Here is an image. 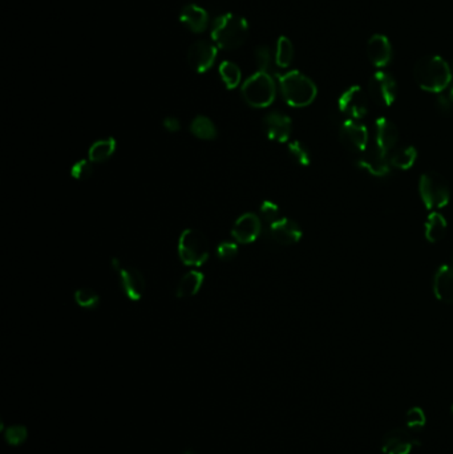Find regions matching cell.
Instances as JSON below:
<instances>
[{"label": "cell", "instance_id": "obj_1", "mask_svg": "<svg viewBox=\"0 0 453 454\" xmlns=\"http://www.w3.org/2000/svg\"><path fill=\"white\" fill-rule=\"evenodd\" d=\"M414 78L421 90L441 93L452 83V69L439 56H424L414 64Z\"/></svg>", "mask_w": 453, "mask_h": 454}, {"label": "cell", "instance_id": "obj_2", "mask_svg": "<svg viewBox=\"0 0 453 454\" xmlns=\"http://www.w3.org/2000/svg\"><path fill=\"white\" fill-rule=\"evenodd\" d=\"M249 24L245 17L235 13H223L213 24L211 39L217 48L232 51L239 48L247 39Z\"/></svg>", "mask_w": 453, "mask_h": 454}, {"label": "cell", "instance_id": "obj_3", "mask_svg": "<svg viewBox=\"0 0 453 454\" xmlns=\"http://www.w3.org/2000/svg\"><path fill=\"white\" fill-rule=\"evenodd\" d=\"M279 88L286 103L294 108H303L310 105L316 97V85L311 78L299 71H290L278 76Z\"/></svg>", "mask_w": 453, "mask_h": 454}, {"label": "cell", "instance_id": "obj_4", "mask_svg": "<svg viewBox=\"0 0 453 454\" xmlns=\"http://www.w3.org/2000/svg\"><path fill=\"white\" fill-rule=\"evenodd\" d=\"M246 104L253 108H267L272 104L277 93L275 81L266 72H257L247 78L241 88Z\"/></svg>", "mask_w": 453, "mask_h": 454}, {"label": "cell", "instance_id": "obj_5", "mask_svg": "<svg viewBox=\"0 0 453 454\" xmlns=\"http://www.w3.org/2000/svg\"><path fill=\"white\" fill-rule=\"evenodd\" d=\"M419 193L428 210H438L448 205L451 190L447 180L435 171L426 173L419 181Z\"/></svg>", "mask_w": 453, "mask_h": 454}, {"label": "cell", "instance_id": "obj_6", "mask_svg": "<svg viewBox=\"0 0 453 454\" xmlns=\"http://www.w3.org/2000/svg\"><path fill=\"white\" fill-rule=\"evenodd\" d=\"M179 255L186 266H202L209 258V243L205 235L195 229H186L179 241Z\"/></svg>", "mask_w": 453, "mask_h": 454}, {"label": "cell", "instance_id": "obj_7", "mask_svg": "<svg viewBox=\"0 0 453 454\" xmlns=\"http://www.w3.org/2000/svg\"><path fill=\"white\" fill-rule=\"evenodd\" d=\"M368 93L375 104L389 108L395 103L398 85L395 78L384 71L375 72L368 81Z\"/></svg>", "mask_w": 453, "mask_h": 454}, {"label": "cell", "instance_id": "obj_8", "mask_svg": "<svg viewBox=\"0 0 453 454\" xmlns=\"http://www.w3.org/2000/svg\"><path fill=\"white\" fill-rule=\"evenodd\" d=\"M417 436L408 428L392 429L383 437L382 451L384 454H410L421 445Z\"/></svg>", "mask_w": 453, "mask_h": 454}, {"label": "cell", "instance_id": "obj_9", "mask_svg": "<svg viewBox=\"0 0 453 454\" xmlns=\"http://www.w3.org/2000/svg\"><path fill=\"white\" fill-rule=\"evenodd\" d=\"M112 264H113V270L116 271L118 278H120V285H121L123 291L125 292V295L132 302H139L140 299L143 298L145 287H146L143 274L133 267H128V269L123 267L120 260L116 258L113 260Z\"/></svg>", "mask_w": 453, "mask_h": 454}, {"label": "cell", "instance_id": "obj_10", "mask_svg": "<svg viewBox=\"0 0 453 454\" xmlns=\"http://www.w3.org/2000/svg\"><path fill=\"white\" fill-rule=\"evenodd\" d=\"M339 139L351 152L363 153L368 146V129L356 120H346L339 129Z\"/></svg>", "mask_w": 453, "mask_h": 454}, {"label": "cell", "instance_id": "obj_11", "mask_svg": "<svg viewBox=\"0 0 453 454\" xmlns=\"http://www.w3.org/2000/svg\"><path fill=\"white\" fill-rule=\"evenodd\" d=\"M217 53L216 44L207 40H197L188 51V63L195 72L205 73L216 63Z\"/></svg>", "mask_w": 453, "mask_h": 454}, {"label": "cell", "instance_id": "obj_12", "mask_svg": "<svg viewBox=\"0 0 453 454\" xmlns=\"http://www.w3.org/2000/svg\"><path fill=\"white\" fill-rule=\"evenodd\" d=\"M339 109L351 120H361L368 112V100L361 87H351L339 97Z\"/></svg>", "mask_w": 453, "mask_h": 454}, {"label": "cell", "instance_id": "obj_13", "mask_svg": "<svg viewBox=\"0 0 453 454\" xmlns=\"http://www.w3.org/2000/svg\"><path fill=\"white\" fill-rule=\"evenodd\" d=\"M263 129L266 136L272 141L287 143L291 136L293 122L291 118L285 113L272 112L263 118Z\"/></svg>", "mask_w": 453, "mask_h": 454}, {"label": "cell", "instance_id": "obj_14", "mask_svg": "<svg viewBox=\"0 0 453 454\" xmlns=\"http://www.w3.org/2000/svg\"><path fill=\"white\" fill-rule=\"evenodd\" d=\"M269 235L275 243L281 246H291L298 243L303 233L297 222L282 217L269 227Z\"/></svg>", "mask_w": 453, "mask_h": 454}, {"label": "cell", "instance_id": "obj_15", "mask_svg": "<svg viewBox=\"0 0 453 454\" xmlns=\"http://www.w3.org/2000/svg\"><path fill=\"white\" fill-rule=\"evenodd\" d=\"M356 165L374 177H386L391 173V168H392L389 157L379 148L368 152L364 150L362 156L356 159Z\"/></svg>", "mask_w": 453, "mask_h": 454}, {"label": "cell", "instance_id": "obj_16", "mask_svg": "<svg viewBox=\"0 0 453 454\" xmlns=\"http://www.w3.org/2000/svg\"><path fill=\"white\" fill-rule=\"evenodd\" d=\"M262 232V222L258 215L246 213L241 215L232 229V235L238 243H251L254 242Z\"/></svg>", "mask_w": 453, "mask_h": 454}, {"label": "cell", "instance_id": "obj_17", "mask_svg": "<svg viewBox=\"0 0 453 454\" xmlns=\"http://www.w3.org/2000/svg\"><path fill=\"white\" fill-rule=\"evenodd\" d=\"M376 148L383 153L391 152L399 141V129L398 127L386 117H379L375 122Z\"/></svg>", "mask_w": 453, "mask_h": 454}, {"label": "cell", "instance_id": "obj_18", "mask_svg": "<svg viewBox=\"0 0 453 454\" xmlns=\"http://www.w3.org/2000/svg\"><path fill=\"white\" fill-rule=\"evenodd\" d=\"M209 13L207 10L198 4H188L182 8L180 13V22L193 34H202L209 27Z\"/></svg>", "mask_w": 453, "mask_h": 454}, {"label": "cell", "instance_id": "obj_19", "mask_svg": "<svg viewBox=\"0 0 453 454\" xmlns=\"http://www.w3.org/2000/svg\"><path fill=\"white\" fill-rule=\"evenodd\" d=\"M367 56L370 62L377 68L389 64L392 59V47L389 40L384 35L376 34L367 44Z\"/></svg>", "mask_w": 453, "mask_h": 454}, {"label": "cell", "instance_id": "obj_20", "mask_svg": "<svg viewBox=\"0 0 453 454\" xmlns=\"http://www.w3.org/2000/svg\"><path fill=\"white\" fill-rule=\"evenodd\" d=\"M435 297L444 303H453V267L444 264L433 278Z\"/></svg>", "mask_w": 453, "mask_h": 454}, {"label": "cell", "instance_id": "obj_21", "mask_svg": "<svg viewBox=\"0 0 453 454\" xmlns=\"http://www.w3.org/2000/svg\"><path fill=\"white\" fill-rule=\"evenodd\" d=\"M204 274L200 271H189L185 274L176 288L177 298H192L198 294L201 285L204 283Z\"/></svg>", "mask_w": 453, "mask_h": 454}, {"label": "cell", "instance_id": "obj_22", "mask_svg": "<svg viewBox=\"0 0 453 454\" xmlns=\"http://www.w3.org/2000/svg\"><path fill=\"white\" fill-rule=\"evenodd\" d=\"M447 221L438 211H432L426 221V238L431 243H438L447 234Z\"/></svg>", "mask_w": 453, "mask_h": 454}, {"label": "cell", "instance_id": "obj_23", "mask_svg": "<svg viewBox=\"0 0 453 454\" xmlns=\"http://www.w3.org/2000/svg\"><path fill=\"white\" fill-rule=\"evenodd\" d=\"M115 150H116V140L113 137L99 140L93 143L90 149V159L93 164H102L113 156Z\"/></svg>", "mask_w": 453, "mask_h": 454}, {"label": "cell", "instance_id": "obj_24", "mask_svg": "<svg viewBox=\"0 0 453 454\" xmlns=\"http://www.w3.org/2000/svg\"><path fill=\"white\" fill-rule=\"evenodd\" d=\"M416 159H417V150L414 146H403L391 156L389 162L391 166L396 169L408 170L414 166Z\"/></svg>", "mask_w": 453, "mask_h": 454}, {"label": "cell", "instance_id": "obj_25", "mask_svg": "<svg viewBox=\"0 0 453 454\" xmlns=\"http://www.w3.org/2000/svg\"><path fill=\"white\" fill-rule=\"evenodd\" d=\"M190 132L201 140H214L218 133L214 122L207 116L195 117L190 124Z\"/></svg>", "mask_w": 453, "mask_h": 454}, {"label": "cell", "instance_id": "obj_26", "mask_svg": "<svg viewBox=\"0 0 453 454\" xmlns=\"http://www.w3.org/2000/svg\"><path fill=\"white\" fill-rule=\"evenodd\" d=\"M218 71H220L221 80L223 81V84L228 90H234L241 84L242 72H241L239 66L233 62H230V60L222 62Z\"/></svg>", "mask_w": 453, "mask_h": 454}, {"label": "cell", "instance_id": "obj_27", "mask_svg": "<svg viewBox=\"0 0 453 454\" xmlns=\"http://www.w3.org/2000/svg\"><path fill=\"white\" fill-rule=\"evenodd\" d=\"M294 59V45L291 40L286 36H281L277 41L275 50V64L279 68H287Z\"/></svg>", "mask_w": 453, "mask_h": 454}, {"label": "cell", "instance_id": "obj_28", "mask_svg": "<svg viewBox=\"0 0 453 454\" xmlns=\"http://www.w3.org/2000/svg\"><path fill=\"white\" fill-rule=\"evenodd\" d=\"M426 421L427 418L424 411L420 408H412L405 416V424H407L405 428L414 432V434H420V432L426 427Z\"/></svg>", "mask_w": 453, "mask_h": 454}, {"label": "cell", "instance_id": "obj_29", "mask_svg": "<svg viewBox=\"0 0 453 454\" xmlns=\"http://www.w3.org/2000/svg\"><path fill=\"white\" fill-rule=\"evenodd\" d=\"M75 300L83 308H96L100 303V297L92 288H78L75 292Z\"/></svg>", "mask_w": 453, "mask_h": 454}, {"label": "cell", "instance_id": "obj_30", "mask_svg": "<svg viewBox=\"0 0 453 454\" xmlns=\"http://www.w3.org/2000/svg\"><path fill=\"white\" fill-rule=\"evenodd\" d=\"M290 156L295 159V162H298L299 165L302 166H309L311 162V156L309 149L306 148V145L300 143V141H293L288 143L287 146Z\"/></svg>", "mask_w": 453, "mask_h": 454}, {"label": "cell", "instance_id": "obj_31", "mask_svg": "<svg viewBox=\"0 0 453 454\" xmlns=\"http://www.w3.org/2000/svg\"><path fill=\"white\" fill-rule=\"evenodd\" d=\"M259 214H260L262 220L266 222L269 226H272V223H275L282 218L278 205H275L272 201H265L262 204V206L259 208Z\"/></svg>", "mask_w": 453, "mask_h": 454}, {"label": "cell", "instance_id": "obj_32", "mask_svg": "<svg viewBox=\"0 0 453 454\" xmlns=\"http://www.w3.org/2000/svg\"><path fill=\"white\" fill-rule=\"evenodd\" d=\"M91 159H80L78 161L72 169H71V174L74 178H76L78 181H87L88 178H91L93 174V165H92Z\"/></svg>", "mask_w": 453, "mask_h": 454}, {"label": "cell", "instance_id": "obj_33", "mask_svg": "<svg viewBox=\"0 0 453 454\" xmlns=\"http://www.w3.org/2000/svg\"><path fill=\"white\" fill-rule=\"evenodd\" d=\"M254 57H256V63L258 66L259 72H266L269 73L270 66H272V51L269 47L266 45H260L256 51H254Z\"/></svg>", "mask_w": 453, "mask_h": 454}, {"label": "cell", "instance_id": "obj_34", "mask_svg": "<svg viewBox=\"0 0 453 454\" xmlns=\"http://www.w3.org/2000/svg\"><path fill=\"white\" fill-rule=\"evenodd\" d=\"M6 440L13 446H18L26 441L27 429L20 425H13L6 430Z\"/></svg>", "mask_w": 453, "mask_h": 454}, {"label": "cell", "instance_id": "obj_35", "mask_svg": "<svg viewBox=\"0 0 453 454\" xmlns=\"http://www.w3.org/2000/svg\"><path fill=\"white\" fill-rule=\"evenodd\" d=\"M217 255L221 260L223 262H230L235 260L238 255V246L233 242H223L220 246L217 247Z\"/></svg>", "mask_w": 453, "mask_h": 454}, {"label": "cell", "instance_id": "obj_36", "mask_svg": "<svg viewBox=\"0 0 453 454\" xmlns=\"http://www.w3.org/2000/svg\"><path fill=\"white\" fill-rule=\"evenodd\" d=\"M438 106H439L441 113H449V112H452L453 101L447 93L441 92L438 97Z\"/></svg>", "mask_w": 453, "mask_h": 454}, {"label": "cell", "instance_id": "obj_37", "mask_svg": "<svg viewBox=\"0 0 453 454\" xmlns=\"http://www.w3.org/2000/svg\"><path fill=\"white\" fill-rule=\"evenodd\" d=\"M164 128L172 132V133H176L179 130L181 129V122L179 118L176 117L169 116L164 120Z\"/></svg>", "mask_w": 453, "mask_h": 454}, {"label": "cell", "instance_id": "obj_38", "mask_svg": "<svg viewBox=\"0 0 453 454\" xmlns=\"http://www.w3.org/2000/svg\"><path fill=\"white\" fill-rule=\"evenodd\" d=\"M451 412H452V416H453V405H452V409H451Z\"/></svg>", "mask_w": 453, "mask_h": 454}, {"label": "cell", "instance_id": "obj_39", "mask_svg": "<svg viewBox=\"0 0 453 454\" xmlns=\"http://www.w3.org/2000/svg\"><path fill=\"white\" fill-rule=\"evenodd\" d=\"M452 73H453V66H452Z\"/></svg>", "mask_w": 453, "mask_h": 454}]
</instances>
